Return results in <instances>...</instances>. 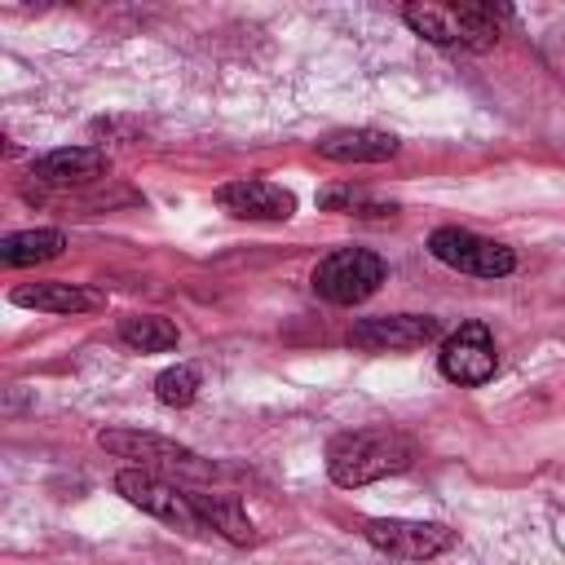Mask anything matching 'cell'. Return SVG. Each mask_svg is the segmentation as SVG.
<instances>
[{"instance_id": "obj_11", "label": "cell", "mask_w": 565, "mask_h": 565, "mask_svg": "<svg viewBox=\"0 0 565 565\" xmlns=\"http://www.w3.org/2000/svg\"><path fill=\"white\" fill-rule=\"evenodd\" d=\"M318 154L331 163H384L397 154V137L380 128H340L318 141Z\"/></svg>"}, {"instance_id": "obj_13", "label": "cell", "mask_w": 565, "mask_h": 565, "mask_svg": "<svg viewBox=\"0 0 565 565\" xmlns=\"http://www.w3.org/2000/svg\"><path fill=\"white\" fill-rule=\"evenodd\" d=\"M190 503H194V512H199L203 530H216L221 539H230V543H238V547L256 543V525H252V516L243 512V503H238L234 494L190 490Z\"/></svg>"}, {"instance_id": "obj_5", "label": "cell", "mask_w": 565, "mask_h": 565, "mask_svg": "<svg viewBox=\"0 0 565 565\" xmlns=\"http://www.w3.org/2000/svg\"><path fill=\"white\" fill-rule=\"evenodd\" d=\"M115 490L132 508H141V512H150V516H159V521H168L177 530H203V521H199V512L190 503V490L168 486L150 468H124V472H115Z\"/></svg>"}, {"instance_id": "obj_2", "label": "cell", "mask_w": 565, "mask_h": 565, "mask_svg": "<svg viewBox=\"0 0 565 565\" xmlns=\"http://www.w3.org/2000/svg\"><path fill=\"white\" fill-rule=\"evenodd\" d=\"M402 18L428 44L486 53L499 40V18H508V9L499 4H406Z\"/></svg>"}, {"instance_id": "obj_12", "label": "cell", "mask_w": 565, "mask_h": 565, "mask_svg": "<svg viewBox=\"0 0 565 565\" xmlns=\"http://www.w3.org/2000/svg\"><path fill=\"white\" fill-rule=\"evenodd\" d=\"M102 172H106V154L93 146H62L35 159V181L44 185H84V181H97Z\"/></svg>"}, {"instance_id": "obj_1", "label": "cell", "mask_w": 565, "mask_h": 565, "mask_svg": "<svg viewBox=\"0 0 565 565\" xmlns=\"http://www.w3.org/2000/svg\"><path fill=\"white\" fill-rule=\"evenodd\" d=\"M411 463H415V441L393 428H353V433L331 437V446H327V472L344 490L406 472Z\"/></svg>"}, {"instance_id": "obj_3", "label": "cell", "mask_w": 565, "mask_h": 565, "mask_svg": "<svg viewBox=\"0 0 565 565\" xmlns=\"http://www.w3.org/2000/svg\"><path fill=\"white\" fill-rule=\"evenodd\" d=\"M384 282V260L366 247H340L313 269V291L331 305H362L380 291Z\"/></svg>"}, {"instance_id": "obj_18", "label": "cell", "mask_w": 565, "mask_h": 565, "mask_svg": "<svg viewBox=\"0 0 565 565\" xmlns=\"http://www.w3.org/2000/svg\"><path fill=\"white\" fill-rule=\"evenodd\" d=\"M318 203L327 207V212H353V216H393L397 207H384V203H371L362 190H353V185H331V190H322L318 194Z\"/></svg>"}, {"instance_id": "obj_4", "label": "cell", "mask_w": 565, "mask_h": 565, "mask_svg": "<svg viewBox=\"0 0 565 565\" xmlns=\"http://www.w3.org/2000/svg\"><path fill=\"white\" fill-rule=\"evenodd\" d=\"M428 252L459 269V274H472V278H503L516 269V252L486 238V234H472V230H459V225H441L428 234Z\"/></svg>"}, {"instance_id": "obj_9", "label": "cell", "mask_w": 565, "mask_h": 565, "mask_svg": "<svg viewBox=\"0 0 565 565\" xmlns=\"http://www.w3.org/2000/svg\"><path fill=\"white\" fill-rule=\"evenodd\" d=\"M437 318L428 313H380V318H362L349 331V344L362 353H397V349H424L437 340Z\"/></svg>"}, {"instance_id": "obj_16", "label": "cell", "mask_w": 565, "mask_h": 565, "mask_svg": "<svg viewBox=\"0 0 565 565\" xmlns=\"http://www.w3.org/2000/svg\"><path fill=\"white\" fill-rule=\"evenodd\" d=\"M119 340L137 353H163V349H177L181 331H177V322H168L159 313H132L119 322Z\"/></svg>"}, {"instance_id": "obj_17", "label": "cell", "mask_w": 565, "mask_h": 565, "mask_svg": "<svg viewBox=\"0 0 565 565\" xmlns=\"http://www.w3.org/2000/svg\"><path fill=\"white\" fill-rule=\"evenodd\" d=\"M154 397L163 402V406H190L194 397H199V371L194 366H185V362H177V366H168V371H159L154 375Z\"/></svg>"}, {"instance_id": "obj_15", "label": "cell", "mask_w": 565, "mask_h": 565, "mask_svg": "<svg viewBox=\"0 0 565 565\" xmlns=\"http://www.w3.org/2000/svg\"><path fill=\"white\" fill-rule=\"evenodd\" d=\"M66 252V234L62 230H18L0 238V260L9 269L22 265H40V260H57Z\"/></svg>"}, {"instance_id": "obj_10", "label": "cell", "mask_w": 565, "mask_h": 565, "mask_svg": "<svg viewBox=\"0 0 565 565\" xmlns=\"http://www.w3.org/2000/svg\"><path fill=\"white\" fill-rule=\"evenodd\" d=\"M216 203L243 221H287L296 212V194L274 185V181H260V177H247V181H230L216 190Z\"/></svg>"}, {"instance_id": "obj_7", "label": "cell", "mask_w": 565, "mask_h": 565, "mask_svg": "<svg viewBox=\"0 0 565 565\" xmlns=\"http://www.w3.org/2000/svg\"><path fill=\"white\" fill-rule=\"evenodd\" d=\"M102 450L119 455V459H137L141 468H163V472H212L190 446H177L172 437H154V433H137V428H102L97 433Z\"/></svg>"}, {"instance_id": "obj_6", "label": "cell", "mask_w": 565, "mask_h": 565, "mask_svg": "<svg viewBox=\"0 0 565 565\" xmlns=\"http://www.w3.org/2000/svg\"><path fill=\"white\" fill-rule=\"evenodd\" d=\"M366 543L397 556V561H433L446 547H455V530L441 521H397V516H375L362 525Z\"/></svg>"}, {"instance_id": "obj_8", "label": "cell", "mask_w": 565, "mask_h": 565, "mask_svg": "<svg viewBox=\"0 0 565 565\" xmlns=\"http://www.w3.org/2000/svg\"><path fill=\"white\" fill-rule=\"evenodd\" d=\"M437 366L450 384H486L494 371H499V353H494V340H490V327L486 322H463L459 331L446 335L441 353H437Z\"/></svg>"}, {"instance_id": "obj_14", "label": "cell", "mask_w": 565, "mask_h": 565, "mask_svg": "<svg viewBox=\"0 0 565 565\" xmlns=\"http://www.w3.org/2000/svg\"><path fill=\"white\" fill-rule=\"evenodd\" d=\"M13 305L44 309V313H84V309H97L102 296L97 291H84L75 282H35V287H18L13 291Z\"/></svg>"}]
</instances>
